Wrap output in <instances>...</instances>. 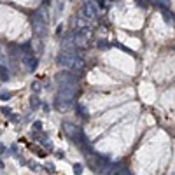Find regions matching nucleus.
<instances>
[{
    "mask_svg": "<svg viewBox=\"0 0 175 175\" xmlns=\"http://www.w3.org/2000/svg\"><path fill=\"white\" fill-rule=\"evenodd\" d=\"M63 131H65V133H67V137H70L72 140H75V138H77V135L81 133V130H79L75 124L68 123V121H67V123H63Z\"/></svg>",
    "mask_w": 175,
    "mask_h": 175,
    "instance_id": "obj_6",
    "label": "nucleus"
},
{
    "mask_svg": "<svg viewBox=\"0 0 175 175\" xmlns=\"http://www.w3.org/2000/svg\"><path fill=\"white\" fill-rule=\"evenodd\" d=\"M156 4H158V7H170V0H156Z\"/></svg>",
    "mask_w": 175,
    "mask_h": 175,
    "instance_id": "obj_13",
    "label": "nucleus"
},
{
    "mask_svg": "<svg viewBox=\"0 0 175 175\" xmlns=\"http://www.w3.org/2000/svg\"><path fill=\"white\" fill-rule=\"evenodd\" d=\"M32 128H33V131H42V124H40V121H35Z\"/></svg>",
    "mask_w": 175,
    "mask_h": 175,
    "instance_id": "obj_16",
    "label": "nucleus"
},
{
    "mask_svg": "<svg viewBox=\"0 0 175 175\" xmlns=\"http://www.w3.org/2000/svg\"><path fill=\"white\" fill-rule=\"evenodd\" d=\"M21 61H23V65H25L30 72H33V70L37 68V65H39V60H37V56L33 54V51L21 54Z\"/></svg>",
    "mask_w": 175,
    "mask_h": 175,
    "instance_id": "obj_4",
    "label": "nucleus"
},
{
    "mask_svg": "<svg viewBox=\"0 0 175 175\" xmlns=\"http://www.w3.org/2000/svg\"><path fill=\"white\" fill-rule=\"evenodd\" d=\"M30 105H32V110H35V109L40 107V100H39L37 95H32V96H30Z\"/></svg>",
    "mask_w": 175,
    "mask_h": 175,
    "instance_id": "obj_7",
    "label": "nucleus"
},
{
    "mask_svg": "<svg viewBox=\"0 0 175 175\" xmlns=\"http://www.w3.org/2000/svg\"><path fill=\"white\" fill-rule=\"evenodd\" d=\"M0 79H4V81L9 79V70H7V67H4V65H0Z\"/></svg>",
    "mask_w": 175,
    "mask_h": 175,
    "instance_id": "obj_9",
    "label": "nucleus"
},
{
    "mask_svg": "<svg viewBox=\"0 0 175 175\" xmlns=\"http://www.w3.org/2000/svg\"><path fill=\"white\" fill-rule=\"evenodd\" d=\"M4 151H5V147H4V145H2V144H0V154H2V153H4Z\"/></svg>",
    "mask_w": 175,
    "mask_h": 175,
    "instance_id": "obj_22",
    "label": "nucleus"
},
{
    "mask_svg": "<svg viewBox=\"0 0 175 175\" xmlns=\"http://www.w3.org/2000/svg\"><path fill=\"white\" fill-rule=\"evenodd\" d=\"M46 167H47V170H49V172H54V167H53V163H46Z\"/></svg>",
    "mask_w": 175,
    "mask_h": 175,
    "instance_id": "obj_20",
    "label": "nucleus"
},
{
    "mask_svg": "<svg viewBox=\"0 0 175 175\" xmlns=\"http://www.w3.org/2000/svg\"><path fill=\"white\" fill-rule=\"evenodd\" d=\"M47 23H49V18H47V12L44 9H39L32 14V32L37 35V37H42L47 30Z\"/></svg>",
    "mask_w": 175,
    "mask_h": 175,
    "instance_id": "obj_1",
    "label": "nucleus"
},
{
    "mask_svg": "<svg viewBox=\"0 0 175 175\" xmlns=\"http://www.w3.org/2000/svg\"><path fill=\"white\" fill-rule=\"evenodd\" d=\"M11 96H12L11 91H0V100H9Z\"/></svg>",
    "mask_w": 175,
    "mask_h": 175,
    "instance_id": "obj_12",
    "label": "nucleus"
},
{
    "mask_svg": "<svg viewBox=\"0 0 175 175\" xmlns=\"http://www.w3.org/2000/svg\"><path fill=\"white\" fill-rule=\"evenodd\" d=\"M40 89H42V84H40L39 81H33V82H32V91H33V93H39Z\"/></svg>",
    "mask_w": 175,
    "mask_h": 175,
    "instance_id": "obj_10",
    "label": "nucleus"
},
{
    "mask_svg": "<svg viewBox=\"0 0 175 175\" xmlns=\"http://www.w3.org/2000/svg\"><path fill=\"white\" fill-rule=\"evenodd\" d=\"M40 142H42V145H44V147H47L49 151L53 149V142H51V140H49L47 137H44V138H40Z\"/></svg>",
    "mask_w": 175,
    "mask_h": 175,
    "instance_id": "obj_11",
    "label": "nucleus"
},
{
    "mask_svg": "<svg viewBox=\"0 0 175 175\" xmlns=\"http://www.w3.org/2000/svg\"><path fill=\"white\" fill-rule=\"evenodd\" d=\"M9 117H11V121H19V116H16V114H11Z\"/></svg>",
    "mask_w": 175,
    "mask_h": 175,
    "instance_id": "obj_19",
    "label": "nucleus"
},
{
    "mask_svg": "<svg viewBox=\"0 0 175 175\" xmlns=\"http://www.w3.org/2000/svg\"><path fill=\"white\" fill-rule=\"evenodd\" d=\"M75 112H77V114H79L81 117H84V119H88V117H89V114L86 112L84 105H81V103H79V105H75Z\"/></svg>",
    "mask_w": 175,
    "mask_h": 175,
    "instance_id": "obj_8",
    "label": "nucleus"
},
{
    "mask_svg": "<svg viewBox=\"0 0 175 175\" xmlns=\"http://www.w3.org/2000/svg\"><path fill=\"white\" fill-rule=\"evenodd\" d=\"M98 14H100V7H98V4H95L93 0H84L79 16L84 18L86 21H93V19L98 18Z\"/></svg>",
    "mask_w": 175,
    "mask_h": 175,
    "instance_id": "obj_2",
    "label": "nucleus"
},
{
    "mask_svg": "<svg viewBox=\"0 0 175 175\" xmlns=\"http://www.w3.org/2000/svg\"><path fill=\"white\" fill-rule=\"evenodd\" d=\"M2 114L4 116H11L12 112H11V107H2Z\"/></svg>",
    "mask_w": 175,
    "mask_h": 175,
    "instance_id": "obj_18",
    "label": "nucleus"
},
{
    "mask_svg": "<svg viewBox=\"0 0 175 175\" xmlns=\"http://www.w3.org/2000/svg\"><path fill=\"white\" fill-rule=\"evenodd\" d=\"M88 163H89V167L93 168V170H96V172H100V168L107 163V158H103V156H100V154H95L93 151H89L88 153Z\"/></svg>",
    "mask_w": 175,
    "mask_h": 175,
    "instance_id": "obj_3",
    "label": "nucleus"
},
{
    "mask_svg": "<svg viewBox=\"0 0 175 175\" xmlns=\"http://www.w3.org/2000/svg\"><path fill=\"white\" fill-rule=\"evenodd\" d=\"M49 2H51V0H44V4H46V5H47V4H49Z\"/></svg>",
    "mask_w": 175,
    "mask_h": 175,
    "instance_id": "obj_23",
    "label": "nucleus"
},
{
    "mask_svg": "<svg viewBox=\"0 0 175 175\" xmlns=\"http://www.w3.org/2000/svg\"><path fill=\"white\" fill-rule=\"evenodd\" d=\"M114 175H131V174H130V172H128L124 167H121L119 170H116V172H114Z\"/></svg>",
    "mask_w": 175,
    "mask_h": 175,
    "instance_id": "obj_15",
    "label": "nucleus"
},
{
    "mask_svg": "<svg viewBox=\"0 0 175 175\" xmlns=\"http://www.w3.org/2000/svg\"><path fill=\"white\" fill-rule=\"evenodd\" d=\"M96 46H98V47H109V42L102 39V40H98V42H96Z\"/></svg>",
    "mask_w": 175,
    "mask_h": 175,
    "instance_id": "obj_17",
    "label": "nucleus"
},
{
    "mask_svg": "<svg viewBox=\"0 0 175 175\" xmlns=\"http://www.w3.org/2000/svg\"><path fill=\"white\" fill-rule=\"evenodd\" d=\"M56 79L60 86H77V77H74V74L70 72H60Z\"/></svg>",
    "mask_w": 175,
    "mask_h": 175,
    "instance_id": "obj_5",
    "label": "nucleus"
},
{
    "mask_svg": "<svg viewBox=\"0 0 175 175\" xmlns=\"http://www.w3.org/2000/svg\"><path fill=\"white\" fill-rule=\"evenodd\" d=\"M28 167H30V168H33V170H37V165H35V163H28Z\"/></svg>",
    "mask_w": 175,
    "mask_h": 175,
    "instance_id": "obj_21",
    "label": "nucleus"
},
{
    "mask_svg": "<svg viewBox=\"0 0 175 175\" xmlns=\"http://www.w3.org/2000/svg\"><path fill=\"white\" fill-rule=\"evenodd\" d=\"M74 174L75 175L82 174V165H81V163H75V165H74Z\"/></svg>",
    "mask_w": 175,
    "mask_h": 175,
    "instance_id": "obj_14",
    "label": "nucleus"
}]
</instances>
